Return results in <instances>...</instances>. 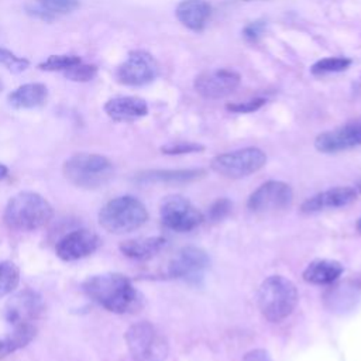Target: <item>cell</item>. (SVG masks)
I'll use <instances>...</instances> for the list:
<instances>
[{
  "instance_id": "cell-1",
  "label": "cell",
  "mask_w": 361,
  "mask_h": 361,
  "mask_svg": "<svg viewBox=\"0 0 361 361\" xmlns=\"http://www.w3.org/2000/svg\"><path fill=\"white\" fill-rule=\"evenodd\" d=\"M83 292L109 312L124 314L134 313L142 306V295L131 281L116 272L93 275L83 282Z\"/></svg>"
},
{
  "instance_id": "cell-2",
  "label": "cell",
  "mask_w": 361,
  "mask_h": 361,
  "mask_svg": "<svg viewBox=\"0 0 361 361\" xmlns=\"http://www.w3.org/2000/svg\"><path fill=\"white\" fill-rule=\"evenodd\" d=\"M54 216L49 202L35 192H20L6 204L3 220L8 228L34 231L47 226Z\"/></svg>"
},
{
  "instance_id": "cell-3",
  "label": "cell",
  "mask_w": 361,
  "mask_h": 361,
  "mask_svg": "<svg viewBox=\"0 0 361 361\" xmlns=\"http://www.w3.org/2000/svg\"><path fill=\"white\" fill-rule=\"evenodd\" d=\"M257 303L261 314L268 322H282L292 314L298 305V289L290 279L282 275H271L259 285Z\"/></svg>"
},
{
  "instance_id": "cell-4",
  "label": "cell",
  "mask_w": 361,
  "mask_h": 361,
  "mask_svg": "<svg viewBox=\"0 0 361 361\" xmlns=\"http://www.w3.org/2000/svg\"><path fill=\"white\" fill-rule=\"evenodd\" d=\"M65 179L80 189H97L113 176L111 161L100 154L78 152L71 155L62 165Z\"/></svg>"
},
{
  "instance_id": "cell-5",
  "label": "cell",
  "mask_w": 361,
  "mask_h": 361,
  "mask_svg": "<svg viewBox=\"0 0 361 361\" xmlns=\"http://www.w3.org/2000/svg\"><path fill=\"white\" fill-rule=\"evenodd\" d=\"M148 220L145 206L134 196H118L99 212V224L109 233L124 234L140 228Z\"/></svg>"
},
{
  "instance_id": "cell-6",
  "label": "cell",
  "mask_w": 361,
  "mask_h": 361,
  "mask_svg": "<svg viewBox=\"0 0 361 361\" xmlns=\"http://www.w3.org/2000/svg\"><path fill=\"white\" fill-rule=\"evenodd\" d=\"M124 340L134 361H165L169 353L166 337L149 322L131 324Z\"/></svg>"
},
{
  "instance_id": "cell-7",
  "label": "cell",
  "mask_w": 361,
  "mask_h": 361,
  "mask_svg": "<svg viewBox=\"0 0 361 361\" xmlns=\"http://www.w3.org/2000/svg\"><path fill=\"white\" fill-rule=\"evenodd\" d=\"M265 162L267 155L261 148L245 147L216 155L212 159L210 166L216 173L224 178L240 179L259 171Z\"/></svg>"
},
{
  "instance_id": "cell-8",
  "label": "cell",
  "mask_w": 361,
  "mask_h": 361,
  "mask_svg": "<svg viewBox=\"0 0 361 361\" xmlns=\"http://www.w3.org/2000/svg\"><path fill=\"white\" fill-rule=\"evenodd\" d=\"M159 216L166 228L178 233L192 231L203 221L202 212L180 195H169L164 197L159 206Z\"/></svg>"
},
{
  "instance_id": "cell-9",
  "label": "cell",
  "mask_w": 361,
  "mask_h": 361,
  "mask_svg": "<svg viewBox=\"0 0 361 361\" xmlns=\"http://www.w3.org/2000/svg\"><path fill=\"white\" fill-rule=\"evenodd\" d=\"M210 258L207 252L199 247H183L169 262L168 275L180 279L189 285H200L209 269Z\"/></svg>"
},
{
  "instance_id": "cell-10",
  "label": "cell",
  "mask_w": 361,
  "mask_h": 361,
  "mask_svg": "<svg viewBox=\"0 0 361 361\" xmlns=\"http://www.w3.org/2000/svg\"><path fill=\"white\" fill-rule=\"evenodd\" d=\"M292 202L293 190L288 183L282 180H268L250 195L247 206L257 214H274L290 207Z\"/></svg>"
},
{
  "instance_id": "cell-11",
  "label": "cell",
  "mask_w": 361,
  "mask_h": 361,
  "mask_svg": "<svg viewBox=\"0 0 361 361\" xmlns=\"http://www.w3.org/2000/svg\"><path fill=\"white\" fill-rule=\"evenodd\" d=\"M159 66L157 59L147 51H131L127 59L117 68L116 79L124 86H144L155 80Z\"/></svg>"
},
{
  "instance_id": "cell-12",
  "label": "cell",
  "mask_w": 361,
  "mask_h": 361,
  "mask_svg": "<svg viewBox=\"0 0 361 361\" xmlns=\"http://www.w3.org/2000/svg\"><path fill=\"white\" fill-rule=\"evenodd\" d=\"M241 82L238 72L233 69H214L202 72L195 78V90L204 99H223L231 94Z\"/></svg>"
},
{
  "instance_id": "cell-13",
  "label": "cell",
  "mask_w": 361,
  "mask_h": 361,
  "mask_svg": "<svg viewBox=\"0 0 361 361\" xmlns=\"http://www.w3.org/2000/svg\"><path fill=\"white\" fill-rule=\"evenodd\" d=\"M42 312H44L42 298L31 289H24L16 293L11 299H8L4 307L6 320L13 327L23 326V324H32V322L37 320Z\"/></svg>"
},
{
  "instance_id": "cell-14",
  "label": "cell",
  "mask_w": 361,
  "mask_h": 361,
  "mask_svg": "<svg viewBox=\"0 0 361 361\" xmlns=\"http://www.w3.org/2000/svg\"><path fill=\"white\" fill-rule=\"evenodd\" d=\"M314 147L317 151L326 154L361 147V120L350 121L334 130L320 133L314 140Z\"/></svg>"
},
{
  "instance_id": "cell-15",
  "label": "cell",
  "mask_w": 361,
  "mask_h": 361,
  "mask_svg": "<svg viewBox=\"0 0 361 361\" xmlns=\"http://www.w3.org/2000/svg\"><path fill=\"white\" fill-rule=\"evenodd\" d=\"M100 243V237L94 231L80 228L62 237L55 247V252L62 261L71 262L90 255L99 248Z\"/></svg>"
},
{
  "instance_id": "cell-16",
  "label": "cell",
  "mask_w": 361,
  "mask_h": 361,
  "mask_svg": "<svg viewBox=\"0 0 361 361\" xmlns=\"http://www.w3.org/2000/svg\"><path fill=\"white\" fill-rule=\"evenodd\" d=\"M357 199V190L351 186H337L320 193L313 195L312 197L306 199L302 206L300 212L306 214L319 213L323 210L344 207L353 203Z\"/></svg>"
},
{
  "instance_id": "cell-17",
  "label": "cell",
  "mask_w": 361,
  "mask_h": 361,
  "mask_svg": "<svg viewBox=\"0 0 361 361\" xmlns=\"http://www.w3.org/2000/svg\"><path fill=\"white\" fill-rule=\"evenodd\" d=\"M104 113L113 121L128 123L145 117L148 114V104L137 96H117L106 102Z\"/></svg>"
},
{
  "instance_id": "cell-18",
  "label": "cell",
  "mask_w": 361,
  "mask_h": 361,
  "mask_svg": "<svg viewBox=\"0 0 361 361\" xmlns=\"http://www.w3.org/2000/svg\"><path fill=\"white\" fill-rule=\"evenodd\" d=\"M178 21L186 28L200 32L212 16V6L206 0H182L175 10Z\"/></svg>"
},
{
  "instance_id": "cell-19",
  "label": "cell",
  "mask_w": 361,
  "mask_h": 361,
  "mask_svg": "<svg viewBox=\"0 0 361 361\" xmlns=\"http://www.w3.org/2000/svg\"><path fill=\"white\" fill-rule=\"evenodd\" d=\"M48 99V89L44 83L30 82L8 93V104L14 109H35L44 106Z\"/></svg>"
},
{
  "instance_id": "cell-20",
  "label": "cell",
  "mask_w": 361,
  "mask_h": 361,
  "mask_svg": "<svg viewBox=\"0 0 361 361\" xmlns=\"http://www.w3.org/2000/svg\"><path fill=\"white\" fill-rule=\"evenodd\" d=\"M206 175L204 169H152L137 175V180L142 183H185L200 179Z\"/></svg>"
},
{
  "instance_id": "cell-21",
  "label": "cell",
  "mask_w": 361,
  "mask_h": 361,
  "mask_svg": "<svg viewBox=\"0 0 361 361\" xmlns=\"http://www.w3.org/2000/svg\"><path fill=\"white\" fill-rule=\"evenodd\" d=\"M344 268L334 259H314L303 271L302 276L306 282L313 285L333 283L343 274Z\"/></svg>"
},
{
  "instance_id": "cell-22",
  "label": "cell",
  "mask_w": 361,
  "mask_h": 361,
  "mask_svg": "<svg viewBox=\"0 0 361 361\" xmlns=\"http://www.w3.org/2000/svg\"><path fill=\"white\" fill-rule=\"evenodd\" d=\"M166 244V240L161 235L127 240L120 244V251L133 259H149L155 257Z\"/></svg>"
},
{
  "instance_id": "cell-23",
  "label": "cell",
  "mask_w": 361,
  "mask_h": 361,
  "mask_svg": "<svg viewBox=\"0 0 361 361\" xmlns=\"http://www.w3.org/2000/svg\"><path fill=\"white\" fill-rule=\"evenodd\" d=\"M35 334L37 329L34 327V324H23L14 327V330L10 334L0 338V360L25 347L28 343L34 340Z\"/></svg>"
},
{
  "instance_id": "cell-24",
  "label": "cell",
  "mask_w": 361,
  "mask_h": 361,
  "mask_svg": "<svg viewBox=\"0 0 361 361\" xmlns=\"http://www.w3.org/2000/svg\"><path fill=\"white\" fill-rule=\"evenodd\" d=\"M358 289L360 288L355 283L337 285L326 293V305L329 306V309H331V312H345L355 305L358 298Z\"/></svg>"
},
{
  "instance_id": "cell-25",
  "label": "cell",
  "mask_w": 361,
  "mask_h": 361,
  "mask_svg": "<svg viewBox=\"0 0 361 361\" xmlns=\"http://www.w3.org/2000/svg\"><path fill=\"white\" fill-rule=\"evenodd\" d=\"M20 282V269L11 261L0 262V298L11 293Z\"/></svg>"
},
{
  "instance_id": "cell-26",
  "label": "cell",
  "mask_w": 361,
  "mask_h": 361,
  "mask_svg": "<svg viewBox=\"0 0 361 361\" xmlns=\"http://www.w3.org/2000/svg\"><path fill=\"white\" fill-rule=\"evenodd\" d=\"M351 65V59L345 56H329L319 59L310 68L313 75H326V73H336L343 72Z\"/></svg>"
},
{
  "instance_id": "cell-27",
  "label": "cell",
  "mask_w": 361,
  "mask_h": 361,
  "mask_svg": "<svg viewBox=\"0 0 361 361\" xmlns=\"http://www.w3.org/2000/svg\"><path fill=\"white\" fill-rule=\"evenodd\" d=\"M79 62H82V58L78 55H69V54L49 55L47 59H44L38 65V68L47 72H65Z\"/></svg>"
},
{
  "instance_id": "cell-28",
  "label": "cell",
  "mask_w": 361,
  "mask_h": 361,
  "mask_svg": "<svg viewBox=\"0 0 361 361\" xmlns=\"http://www.w3.org/2000/svg\"><path fill=\"white\" fill-rule=\"evenodd\" d=\"M97 75V66L92 63L79 62L63 72V76L73 82H89Z\"/></svg>"
},
{
  "instance_id": "cell-29",
  "label": "cell",
  "mask_w": 361,
  "mask_h": 361,
  "mask_svg": "<svg viewBox=\"0 0 361 361\" xmlns=\"http://www.w3.org/2000/svg\"><path fill=\"white\" fill-rule=\"evenodd\" d=\"M0 65L13 73H21L30 66V61L0 47Z\"/></svg>"
},
{
  "instance_id": "cell-30",
  "label": "cell",
  "mask_w": 361,
  "mask_h": 361,
  "mask_svg": "<svg viewBox=\"0 0 361 361\" xmlns=\"http://www.w3.org/2000/svg\"><path fill=\"white\" fill-rule=\"evenodd\" d=\"M41 7L48 10L49 13L55 14H66L79 7V0H37Z\"/></svg>"
},
{
  "instance_id": "cell-31",
  "label": "cell",
  "mask_w": 361,
  "mask_h": 361,
  "mask_svg": "<svg viewBox=\"0 0 361 361\" xmlns=\"http://www.w3.org/2000/svg\"><path fill=\"white\" fill-rule=\"evenodd\" d=\"M204 147L196 142H173V144H166L161 147V151L168 155H180V154H190V152H200L203 151Z\"/></svg>"
},
{
  "instance_id": "cell-32",
  "label": "cell",
  "mask_w": 361,
  "mask_h": 361,
  "mask_svg": "<svg viewBox=\"0 0 361 361\" xmlns=\"http://www.w3.org/2000/svg\"><path fill=\"white\" fill-rule=\"evenodd\" d=\"M231 210V202L226 197H219L217 200L213 202V204L209 207V219L212 221H219L221 219H224Z\"/></svg>"
},
{
  "instance_id": "cell-33",
  "label": "cell",
  "mask_w": 361,
  "mask_h": 361,
  "mask_svg": "<svg viewBox=\"0 0 361 361\" xmlns=\"http://www.w3.org/2000/svg\"><path fill=\"white\" fill-rule=\"evenodd\" d=\"M265 103V99L262 97H257L248 102H241V103H227L226 109L233 111V113H252L255 110H258L259 107H262Z\"/></svg>"
},
{
  "instance_id": "cell-34",
  "label": "cell",
  "mask_w": 361,
  "mask_h": 361,
  "mask_svg": "<svg viewBox=\"0 0 361 361\" xmlns=\"http://www.w3.org/2000/svg\"><path fill=\"white\" fill-rule=\"evenodd\" d=\"M264 31L262 21H254L244 28V37L250 41H257Z\"/></svg>"
},
{
  "instance_id": "cell-35",
  "label": "cell",
  "mask_w": 361,
  "mask_h": 361,
  "mask_svg": "<svg viewBox=\"0 0 361 361\" xmlns=\"http://www.w3.org/2000/svg\"><path fill=\"white\" fill-rule=\"evenodd\" d=\"M241 361H272L268 351L262 350V348H257V350H251L248 351Z\"/></svg>"
},
{
  "instance_id": "cell-36",
  "label": "cell",
  "mask_w": 361,
  "mask_h": 361,
  "mask_svg": "<svg viewBox=\"0 0 361 361\" xmlns=\"http://www.w3.org/2000/svg\"><path fill=\"white\" fill-rule=\"evenodd\" d=\"M28 13H30L31 16L37 17V18L44 20V21H52V20L56 17L55 14L49 13V11H48V10H45L44 7H41L39 4H38V7H32V8H30V7H28Z\"/></svg>"
},
{
  "instance_id": "cell-37",
  "label": "cell",
  "mask_w": 361,
  "mask_h": 361,
  "mask_svg": "<svg viewBox=\"0 0 361 361\" xmlns=\"http://www.w3.org/2000/svg\"><path fill=\"white\" fill-rule=\"evenodd\" d=\"M7 175H8V168H7L6 165L0 164V180L6 179V178H7Z\"/></svg>"
},
{
  "instance_id": "cell-38",
  "label": "cell",
  "mask_w": 361,
  "mask_h": 361,
  "mask_svg": "<svg viewBox=\"0 0 361 361\" xmlns=\"http://www.w3.org/2000/svg\"><path fill=\"white\" fill-rule=\"evenodd\" d=\"M360 289H361V274H360V276L355 279V282H354Z\"/></svg>"
},
{
  "instance_id": "cell-39",
  "label": "cell",
  "mask_w": 361,
  "mask_h": 361,
  "mask_svg": "<svg viewBox=\"0 0 361 361\" xmlns=\"http://www.w3.org/2000/svg\"><path fill=\"white\" fill-rule=\"evenodd\" d=\"M357 228L361 231V219L357 221Z\"/></svg>"
},
{
  "instance_id": "cell-40",
  "label": "cell",
  "mask_w": 361,
  "mask_h": 361,
  "mask_svg": "<svg viewBox=\"0 0 361 361\" xmlns=\"http://www.w3.org/2000/svg\"><path fill=\"white\" fill-rule=\"evenodd\" d=\"M1 87H3V85H1V82H0V90H1Z\"/></svg>"
},
{
  "instance_id": "cell-41",
  "label": "cell",
  "mask_w": 361,
  "mask_h": 361,
  "mask_svg": "<svg viewBox=\"0 0 361 361\" xmlns=\"http://www.w3.org/2000/svg\"><path fill=\"white\" fill-rule=\"evenodd\" d=\"M360 190H361V183H360Z\"/></svg>"
},
{
  "instance_id": "cell-42",
  "label": "cell",
  "mask_w": 361,
  "mask_h": 361,
  "mask_svg": "<svg viewBox=\"0 0 361 361\" xmlns=\"http://www.w3.org/2000/svg\"><path fill=\"white\" fill-rule=\"evenodd\" d=\"M247 1H250V0H247Z\"/></svg>"
}]
</instances>
